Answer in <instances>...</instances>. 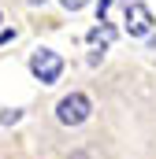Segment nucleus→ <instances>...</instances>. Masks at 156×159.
Segmentation results:
<instances>
[{
	"label": "nucleus",
	"mask_w": 156,
	"mask_h": 159,
	"mask_svg": "<svg viewBox=\"0 0 156 159\" xmlns=\"http://www.w3.org/2000/svg\"><path fill=\"white\" fill-rule=\"evenodd\" d=\"M19 119H22V111H15V107L0 115V122H4V126H15V122H19Z\"/></svg>",
	"instance_id": "39448f33"
},
{
	"label": "nucleus",
	"mask_w": 156,
	"mask_h": 159,
	"mask_svg": "<svg viewBox=\"0 0 156 159\" xmlns=\"http://www.w3.org/2000/svg\"><path fill=\"white\" fill-rule=\"evenodd\" d=\"M126 34L130 37H149L153 34V11L141 0H126Z\"/></svg>",
	"instance_id": "7ed1b4c3"
},
{
	"label": "nucleus",
	"mask_w": 156,
	"mask_h": 159,
	"mask_svg": "<svg viewBox=\"0 0 156 159\" xmlns=\"http://www.w3.org/2000/svg\"><path fill=\"white\" fill-rule=\"evenodd\" d=\"M30 4H45V0H30Z\"/></svg>",
	"instance_id": "1a4fd4ad"
},
{
	"label": "nucleus",
	"mask_w": 156,
	"mask_h": 159,
	"mask_svg": "<svg viewBox=\"0 0 156 159\" xmlns=\"http://www.w3.org/2000/svg\"><path fill=\"white\" fill-rule=\"evenodd\" d=\"M30 70H34V78H37V81L52 85V81L63 74V56L52 52V48H37V52L30 56Z\"/></svg>",
	"instance_id": "f03ea898"
},
{
	"label": "nucleus",
	"mask_w": 156,
	"mask_h": 159,
	"mask_svg": "<svg viewBox=\"0 0 156 159\" xmlns=\"http://www.w3.org/2000/svg\"><path fill=\"white\" fill-rule=\"evenodd\" d=\"M0 22H4V19H0Z\"/></svg>",
	"instance_id": "9d476101"
},
{
	"label": "nucleus",
	"mask_w": 156,
	"mask_h": 159,
	"mask_svg": "<svg viewBox=\"0 0 156 159\" xmlns=\"http://www.w3.org/2000/svg\"><path fill=\"white\" fill-rule=\"evenodd\" d=\"M60 4H63V7H67V11H82V7H85V4H89V0H60Z\"/></svg>",
	"instance_id": "423d86ee"
},
{
	"label": "nucleus",
	"mask_w": 156,
	"mask_h": 159,
	"mask_svg": "<svg viewBox=\"0 0 156 159\" xmlns=\"http://www.w3.org/2000/svg\"><path fill=\"white\" fill-rule=\"evenodd\" d=\"M89 41H93V44H100V48H108V44L115 41V26H108V22H100L97 30H89Z\"/></svg>",
	"instance_id": "20e7f679"
},
{
	"label": "nucleus",
	"mask_w": 156,
	"mask_h": 159,
	"mask_svg": "<svg viewBox=\"0 0 156 159\" xmlns=\"http://www.w3.org/2000/svg\"><path fill=\"white\" fill-rule=\"evenodd\" d=\"M89 111H93V100H89L85 93H71V96H63V100L56 104L60 126H82V122L89 119Z\"/></svg>",
	"instance_id": "f257e3e1"
},
{
	"label": "nucleus",
	"mask_w": 156,
	"mask_h": 159,
	"mask_svg": "<svg viewBox=\"0 0 156 159\" xmlns=\"http://www.w3.org/2000/svg\"><path fill=\"white\" fill-rule=\"evenodd\" d=\"M108 4H112V0H100V4H97V22H104V15H108Z\"/></svg>",
	"instance_id": "0eeeda50"
},
{
	"label": "nucleus",
	"mask_w": 156,
	"mask_h": 159,
	"mask_svg": "<svg viewBox=\"0 0 156 159\" xmlns=\"http://www.w3.org/2000/svg\"><path fill=\"white\" fill-rule=\"evenodd\" d=\"M7 41H15V30H0V44H7Z\"/></svg>",
	"instance_id": "6e6552de"
}]
</instances>
